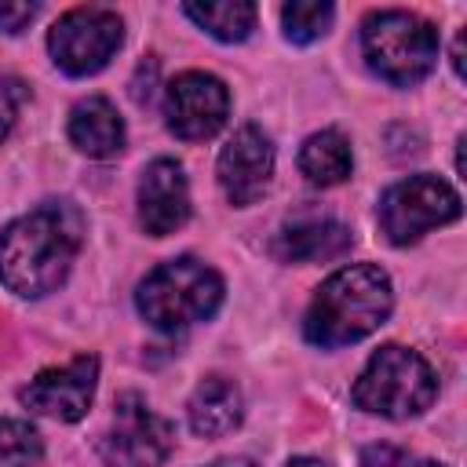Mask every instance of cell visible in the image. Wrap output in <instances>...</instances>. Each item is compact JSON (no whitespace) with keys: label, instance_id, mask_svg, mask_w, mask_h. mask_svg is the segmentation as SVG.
I'll return each mask as SVG.
<instances>
[{"label":"cell","instance_id":"obj_1","mask_svg":"<svg viewBox=\"0 0 467 467\" xmlns=\"http://www.w3.org/2000/svg\"><path fill=\"white\" fill-rule=\"evenodd\" d=\"M84 244V215L73 201H44L0 230V281L22 299L55 292Z\"/></svg>","mask_w":467,"mask_h":467},{"label":"cell","instance_id":"obj_2","mask_svg":"<svg viewBox=\"0 0 467 467\" xmlns=\"http://www.w3.org/2000/svg\"><path fill=\"white\" fill-rule=\"evenodd\" d=\"M390 310H394V285L387 270H379L376 263H350L328 274L314 292L303 314V336L321 350L350 347L372 336L390 317Z\"/></svg>","mask_w":467,"mask_h":467},{"label":"cell","instance_id":"obj_3","mask_svg":"<svg viewBox=\"0 0 467 467\" xmlns=\"http://www.w3.org/2000/svg\"><path fill=\"white\" fill-rule=\"evenodd\" d=\"M226 285L215 266H208L197 255H175L161 266H153L139 288H135V306L146 317L150 328L157 332H186L223 306Z\"/></svg>","mask_w":467,"mask_h":467},{"label":"cell","instance_id":"obj_4","mask_svg":"<svg viewBox=\"0 0 467 467\" xmlns=\"http://www.w3.org/2000/svg\"><path fill=\"white\" fill-rule=\"evenodd\" d=\"M434 398H438L434 368L427 365L423 354L401 343L379 347L350 387V401L361 412L383 420H416L434 405Z\"/></svg>","mask_w":467,"mask_h":467},{"label":"cell","instance_id":"obj_5","mask_svg":"<svg viewBox=\"0 0 467 467\" xmlns=\"http://www.w3.org/2000/svg\"><path fill=\"white\" fill-rule=\"evenodd\" d=\"M361 55L379 80L394 88H412L438 62V29L416 11H368L361 18Z\"/></svg>","mask_w":467,"mask_h":467},{"label":"cell","instance_id":"obj_6","mask_svg":"<svg viewBox=\"0 0 467 467\" xmlns=\"http://www.w3.org/2000/svg\"><path fill=\"white\" fill-rule=\"evenodd\" d=\"M460 212H463L460 193L441 175L420 171V175H409L383 190L376 219L390 244H412L423 234H431L434 226L460 219Z\"/></svg>","mask_w":467,"mask_h":467},{"label":"cell","instance_id":"obj_7","mask_svg":"<svg viewBox=\"0 0 467 467\" xmlns=\"http://www.w3.org/2000/svg\"><path fill=\"white\" fill-rule=\"evenodd\" d=\"M106 467H161L175 449V427L135 390L113 401L109 427L95 441Z\"/></svg>","mask_w":467,"mask_h":467},{"label":"cell","instance_id":"obj_8","mask_svg":"<svg viewBox=\"0 0 467 467\" xmlns=\"http://www.w3.org/2000/svg\"><path fill=\"white\" fill-rule=\"evenodd\" d=\"M124 44V22L109 7H73L47 29L51 62L66 77H91L109 66Z\"/></svg>","mask_w":467,"mask_h":467},{"label":"cell","instance_id":"obj_9","mask_svg":"<svg viewBox=\"0 0 467 467\" xmlns=\"http://www.w3.org/2000/svg\"><path fill=\"white\" fill-rule=\"evenodd\" d=\"M230 91L215 73L186 69L164 88V124L182 142H204L226 128Z\"/></svg>","mask_w":467,"mask_h":467},{"label":"cell","instance_id":"obj_10","mask_svg":"<svg viewBox=\"0 0 467 467\" xmlns=\"http://www.w3.org/2000/svg\"><path fill=\"white\" fill-rule=\"evenodd\" d=\"M95 387H99V358L95 354H77L73 361H66L58 368L36 372L18 390V401L26 409L40 412V416L77 423V420L88 416V409L95 401Z\"/></svg>","mask_w":467,"mask_h":467},{"label":"cell","instance_id":"obj_11","mask_svg":"<svg viewBox=\"0 0 467 467\" xmlns=\"http://www.w3.org/2000/svg\"><path fill=\"white\" fill-rule=\"evenodd\" d=\"M215 179L234 208L255 204L274 179V142L263 135L255 124H241L230 142L219 150L215 161Z\"/></svg>","mask_w":467,"mask_h":467},{"label":"cell","instance_id":"obj_12","mask_svg":"<svg viewBox=\"0 0 467 467\" xmlns=\"http://www.w3.org/2000/svg\"><path fill=\"white\" fill-rule=\"evenodd\" d=\"M190 219V182L179 161L157 157L139 179V226L150 237H168Z\"/></svg>","mask_w":467,"mask_h":467},{"label":"cell","instance_id":"obj_13","mask_svg":"<svg viewBox=\"0 0 467 467\" xmlns=\"http://www.w3.org/2000/svg\"><path fill=\"white\" fill-rule=\"evenodd\" d=\"M350 244H354V234L347 223L332 215H299L274 234L270 252L281 263H328L350 252Z\"/></svg>","mask_w":467,"mask_h":467},{"label":"cell","instance_id":"obj_14","mask_svg":"<svg viewBox=\"0 0 467 467\" xmlns=\"http://www.w3.org/2000/svg\"><path fill=\"white\" fill-rule=\"evenodd\" d=\"M69 142L95 161H109L124 150V117L117 113V106L106 95H88L69 109V124H66Z\"/></svg>","mask_w":467,"mask_h":467},{"label":"cell","instance_id":"obj_15","mask_svg":"<svg viewBox=\"0 0 467 467\" xmlns=\"http://www.w3.org/2000/svg\"><path fill=\"white\" fill-rule=\"evenodd\" d=\"M186 420L197 438H223L237 431L244 420L241 387L230 376H204L186 401Z\"/></svg>","mask_w":467,"mask_h":467},{"label":"cell","instance_id":"obj_16","mask_svg":"<svg viewBox=\"0 0 467 467\" xmlns=\"http://www.w3.org/2000/svg\"><path fill=\"white\" fill-rule=\"evenodd\" d=\"M299 171L310 186H339L354 171L350 139L339 128H321L299 146Z\"/></svg>","mask_w":467,"mask_h":467},{"label":"cell","instance_id":"obj_17","mask_svg":"<svg viewBox=\"0 0 467 467\" xmlns=\"http://www.w3.org/2000/svg\"><path fill=\"white\" fill-rule=\"evenodd\" d=\"M182 15L193 18L204 33H212L223 44H241L255 29V4L248 0H215V4H182Z\"/></svg>","mask_w":467,"mask_h":467},{"label":"cell","instance_id":"obj_18","mask_svg":"<svg viewBox=\"0 0 467 467\" xmlns=\"http://www.w3.org/2000/svg\"><path fill=\"white\" fill-rule=\"evenodd\" d=\"M336 7L328 0H292L281 7V29L292 44H314L332 29Z\"/></svg>","mask_w":467,"mask_h":467},{"label":"cell","instance_id":"obj_19","mask_svg":"<svg viewBox=\"0 0 467 467\" xmlns=\"http://www.w3.org/2000/svg\"><path fill=\"white\" fill-rule=\"evenodd\" d=\"M44 438L33 423L0 416V467H40Z\"/></svg>","mask_w":467,"mask_h":467},{"label":"cell","instance_id":"obj_20","mask_svg":"<svg viewBox=\"0 0 467 467\" xmlns=\"http://www.w3.org/2000/svg\"><path fill=\"white\" fill-rule=\"evenodd\" d=\"M361 467H445V463L423 460V456H416V452H409L401 445L379 441V445H365L361 449Z\"/></svg>","mask_w":467,"mask_h":467},{"label":"cell","instance_id":"obj_21","mask_svg":"<svg viewBox=\"0 0 467 467\" xmlns=\"http://www.w3.org/2000/svg\"><path fill=\"white\" fill-rule=\"evenodd\" d=\"M26 99H29V88L18 77H0V142L11 135Z\"/></svg>","mask_w":467,"mask_h":467},{"label":"cell","instance_id":"obj_22","mask_svg":"<svg viewBox=\"0 0 467 467\" xmlns=\"http://www.w3.org/2000/svg\"><path fill=\"white\" fill-rule=\"evenodd\" d=\"M36 4H0V33H22L36 18Z\"/></svg>","mask_w":467,"mask_h":467},{"label":"cell","instance_id":"obj_23","mask_svg":"<svg viewBox=\"0 0 467 467\" xmlns=\"http://www.w3.org/2000/svg\"><path fill=\"white\" fill-rule=\"evenodd\" d=\"M204 467H255V460H248V456H219V460H212Z\"/></svg>","mask_w":467,"mask_h":467},{"label":"cell","instance_id":"obj_24","mask_svg":"<svg viewBox=\"0 0 467 467\" xmlns=\"http://www.w3.org/2000/svg\"><path fill=\"white\" fill-rule=\"evenodd\" d=\"M452 69L456 77H463V33L456 36V47H452Z\"/></svg>","mask_w":467,"mask_h":467},{"label":"cell","instance_id":"obj_25","mask_svg":"<svg viewBox=\"0 0 467 467\" xmlns=\"http://www.w3.org/2000/svg\"><path fill=\"white\" fill-rule=\"evenodd\" d=\"M285 467H328L325 460H317V456H292Z\"/></svg>","mask_w":467,"mask_h":467}]
</instances>
